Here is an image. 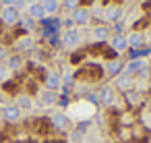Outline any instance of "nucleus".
Wrapping results in <instances>:
<instances>
[{
  "label": "nucleus",
  "mask_w": 151,
  "mask_h": 143,
  "mask_svg": "<svg viewBox=\"0 0 151 143\" xmlns=\"http://www.w3.org/2000/svg\"><path fill=\"white\" fill-rule=\"evenodd\" d=\"M95 114V106L89 104V102H79V104H73L70 106V116L73 118H89Z\"/></svg>",
  "instance_id": "nucleus-1"
},
{
  "label": "nucleus",
  "mask_w": 151,
  "mask_h": 143,
  "mask_svg": "<svg viewBox=\"0 0 151 143\" xmlns=\"http://www.w3.org/2000/svg\"><path fill=\"white\" fill-rule=\"evenodd\" d=\"M21 116H23V110H21L17 104H9V106L2 108V118H4L6 122H19Z\"/></svg>",
  "instance_id": "nucleus-2"
},
{
  "label": "nucleus",
  "mask_w": 151,
  "mask_h": 143,
  "mask_svg": "<svg viewBox=\"0 0 151 143\" xmlns=\"http://www.w3.org/2000/svg\"><path fill=\"white\" fill-rule=\"evenodd\" d=\"M2 21L6 23V25H15V23H19L21 21V13H19V9L17 6H4L2 9Z\"/></svg>",
  "instance_id": "nucleus-3"
},
{
  "label": "nucleus",
  "mask_w": 151,
  "mask_h": 143,
  "mask_svg": "<svg viewBox=\"0 0 151 143\" xmlns=\"http://www.w3.org/2000/svg\"><path fill=\"white\" fill-rule=\"evenodd\" d=\"M52 124H54L58 131H66V129L70 126V118H68L66 114H62V112H56V114L52 116Z\"/></svg>",
  "instance_id": "nucleus-4"
},
{
  "label": "nucleus",
  "mask_w": 151,
  "mask_h": 143,
  "mask_svg": "<svg viewBox=\"0 0 151 143\" xmlns=\"http://www.w3.org/2000/svg\"><path fill=\"white\" fill-rule=\"evenodd\" d=\"M79 42H81V35H79L77 29H68V31H64V35H62V44H64V46L73 48V46H77Z\"/></svg>",
  "instance_id": "nucleus-5"
},
{
  "label": "nucleus",
  "mask_w": 151,
  "mask_h": 143,
  "mask_svg": "<svg viewBox=\"0 0 151 143\" xmlns=\"http://www.w3.org/2000/svg\"><path fill=\"white\" fill-rule=\"evenodd\" d=\"M89 19H91V13H89V9H75L73 11V21L75 23H89Z\"/></svg>",
  "instance_id": "nucleus-6"
},
{
  "label": "nucleus",
  "mask_w": 151,
  "mask_h": 143,
  "mask_svg": "<svg viewBox=\"0 0 151 143\" xmlns=\"http://www.w3.org/2000/svg\"><path fill=\"white\" fill-rule=\"evenodd\" d=\"M29 17L35 21V19H44L46 17V9H44V4L42 2H33L31 6H29Z\"/></svg>",
  "instance_id": "nucleus-7"
},
{
  "label": "nucleus",
  "mask_w": 151,
  "mask_h": 143,
  "mask_svg": "<svg viewBox=\"0 0 151 143\" xmlns=\"http://www.w3.org/2000/svg\"><path fill=\"white\" fill-rule=\"evenodd\" d=\"M120 15H122V9H120V6H116V4H112V6H108V9H106L104 19H106V21H118V19H120Z\"/></svg>",
  "instance_id": "nucleus-8"
},
{
  "label": "nucleus",
  "mask_w": 151,
  "mask_h": 143,
  "mask_svg": "<svg viewBox=\"0 0 151 143\" xmlns=\"http://www.w3.org/2000/svg\"><path fill=\"white\" fill-rule=\"evenodd\" d=\"M58 87H60V77H58L56 73H48V75H46V89L56 91Z\"/></svg>",
  "instance_id": "nucleus-9"
},
{
  "label": "nucleus",
  "mask_w": 151,
  "mask_h": 143,
  "mask_svg": "<svg viewBox=\"0 0 151 143\" xmlns=\"http://www.w3.org/2000/svg\"><path fill=\"white\" fill-rule=\"evenodd\" d=\"M112 48H114L116 52H124V50L128 48V40H126L124 35H116V38L112 40Z\"/></svg>",
  "instance_id": "nucleus-10"
},
{
  "label": "nucleus",
  "mask_w": 151,
  "mask_h": 143,
  "mask_svg": "<svg viewBox=\"0 0 151 143\" xmlns=\"http://www.w3.org/2000/svg\"><path fill=\"white\" fill-rule=\"evenodd\" d=\"M93 38H95V40H99V42H104V40H108V38H110V29H108L106 25H99V27H95V29H93Z\"/></svg>",
  "instance_id": "nucleus-11"
},
{
  "label": "nucleus",
  "mask_w": 151,
  "mask_h": 143,
  "mask_svg": "<svg viewBox=\"0 0 151 143\" xmlns=\"http://www.w3.org/2000/svg\"><path fill=\"white\" fill-rule=\"evenodd\" d=\"M23 66V58L21 56H9L6 58V69L9 71H17V69H21Z\"/></svg>",
  "instance_id": "nucleus-12"
},
{
  "label": "nucleus",
  "mask_w": 151,
  "mask_h": 143,
  "mask_svg": "<svg viewBox=\"0 0 151 143\" xmlns=\"http://www.w3.org/2000/svg\"><path fill=\"white\" fill-rule=\"evenodd\" d=\"M15 104H17L21 110H31V106H33V100H31L29 95H25V93H23V95H19V98H17V102H15Z\"/></svg>",
  "instance_id": "nucleus-13"
},
{
  "label": "nucleus",
  "mask_w": 151,
  "mask_h": 143,
  "mask_svg": "<svg viewBox=\"0 0 151 143\" xmlns=\"http://www.w3.org/2000/svg\"><path fill=\"white\" fill-rule=\"evenodd\" d=\"M42 4H44V9H46V15L56 13V11H58V6H60V4H58V0H44Z\"/></svg>",
  "instance_id": "nucleus-14"
},
{
  "label": "nucleus",
  "mask_w": 151,
  "mask_h": 143,
  "mask_svg": "<svg viewBox=\"0 0 151 143\" xmlns=\"http://www.w3.org/2000/svg\"><path fill=\"white\" fill-rule=\"evenodd\" d=\"M99 98H101L104 104H112V102H114V91H112V87H104L101 93H99Z\"/></svg>",
  "instance_id": "nucleus-15"
},
{
  "label": "nucleus",
  "mask_w": 151,
  "mask_h": 143,
  "mask_svg": "<svg viewBox=\"0 0 151 143\" xmlns=\"http://www.w3.org/2000/svg\"><path fill=\"white\" fill-rule=\"evenodd\" d=\"M40 100H42V104L50 106V104H54V102H56V93H54V91H50V89H46V91L40 95Z\"/></svg>",
  "instance_id": "nucleus-16"
},
{
  "label": "nucleus",
  "mask_w": 151,
  "mask_h": 143,
  "mask_svg": "<svg viewBox=\"0 0 151 143\" xmlns=\"http://www.w3.org/2000/svg\"><path fill=\"white\" fill-rule=\"evenodd\" d=\"M126 40H128V46H132V48L143 46V35H141V33H130Z\"/></svg>",
  "instance_id": "nucleus-17"
},
{
  "label": "nucleus",
  "mask_w": 151,
  "mask_h": 143,
  "mask_svg": "<svg viewBox=\"0 0 151 143\" xmlns=\"http://www.w3.org/2000/svg\"><path fill=\"white\" fill-rule=\"evenodd\" d=\"M106 69H108V73H110V75H116V73L122 69V62H120V60H112V62H108V66H106Z\"/></svg>",
  "instance_id": "nucleus-18"
},
{
  "label": "nucleus",
  "mask_w": 151,
  "mask_h": 143,
  "mask_svg": "<svg viewBox=\"0 0 151 143\" xmlns=\"http://www.w3.org/2000/svg\"><path fill=\"white\" fill-rule=\"evenodd\" d=\"M33 46V40L31 38H25V40H19V44H17V48L19 50H29Z\"/></svg>",
  "instance_id": "nucleus-19"
},
{
  "label": "nucleus",
  "mask_w": 151,
  "mask_h": 143,
  "mask_svg": "<svg viewBox=\"0 0 151 143\" xmlns=\"http://www.w3.org/2000/svg\"><path fill=\"white\" fill-rule=\"evenodd\" d=\"M21 25H23L25 31H31V29L35 27V21H33L31 17H27V19H21Z\"/></svg>",
  "instance_id": "nucleus-20"
},
{
  "label": "nucleus",
  "mask_w": 151,
  "mask_h": 143,
  "mask_svg": "<svg viewBox=\"0 0 151 143\" xmlns=\"http://www.w3.org/2000/svg\"><path fill=\"white\" fill-rule=\"evenodd\" d=\"M118 85H120V87H128V85H130V77H128V75H122V77L118 79Z\"/></svg>",
  "instance_id": "nucleus-21"
},
{
  "label": "nucleus",
  "mask_w": 151,
  "mask_h": 143,
  "mask_svg": "<svg viewBox=\"0 0 151 143\" xmlns=\"http://www.w3.org/2000/svg\"><path fill=\"white\" fill-rule=\"evenodd\" d=\"M77 4H79V0H64V6H66V9H73V11H75Z\"/></svg>",
  "instance_id": "nucleus-22"
},
{
  "label": "nucleus",
  "mask_w": 151,
  "mask_h": 143,
  "mask_svg": "<svg viewBox=\"0 0 151 143\" xmlns=\"http://www.w3.org/2000/svg\"><path fill=\"white\" fill-rule=\"evenodd\" d=\"M6 58H9V50H6L4 46H0V62L6 60Z\"/></svg>",
  "instance_id": "nucleus-23"
},
{
  "label": "nucleus",
  "mask_w": 151,
  "mask_h": 143,
  "mask_svg": "<svg viewBox=\"0 0 151 143\" xmlns=\"http://www.w3.org/2000/svg\"><path fill=\"white\" fill-rule=\"evenodd\" d=\"M9 73H11V71H9L6 66H0V81H4V79L9 77Z\"/></svg>",
  "instance_id": "nucleus-24"
},
{
  "label": "nucleus",
  "mask_w": 151,
  "mask_h": 143,
  "mask_svg": "<svg viewBox=\"0 0 151 143\" xmlns=\"http://www.w3.org/2000/svg\"><path fill=\"white\" fill-rule=\"evenodd\" d=\"M149 126H151V122H149Z\"/></svg>",
  "instance_id": "nucleus-25"
},
{
  "label": "nucleus",
  "mask_w": 151,
  "mask_h": 143,
  "mask_svg": "<svg viewBox=\"0 0 151 143\" xmlns=\"http://www.w3.org/2000/svg\"><path fill=\"white\" fill-rule=\"evenodd\" d=\"M42 2H44V0H42Z\"/></svg>",
  "instance_id": "nucleus-26"
}]
</instances>
